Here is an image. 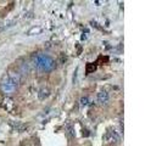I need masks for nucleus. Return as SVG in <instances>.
Wrapping results in <instances>:
<instances>
[{"instance_id":"f257e3e1","label":"nucleus","mask_w":162,"mask_h":146,"mask_svg":"<svg viewBox=\"0 0 162 146\" xmlns=\"http://www.w3.org/2000/svg\"><path fill=\"white\" fill-rule=\"evenodd\" d=\"M18 84H20V75L17 73H10L2 79L0 84V89L4 94L11 95L16 90V88L18 87Z\"/></svg>"},{"instance_id":"f03ea898","label":"nucleus","mask_w":162,"mask_h":146,"mask_svg":"<svg viewBox=\"0 0 162 146\" xmlns=\"http://www.w3.org/2000/svg\"><path fill=\"white\" fill-rule=\"evenodd\" d=\"M35 65L40 68V70H45V71H50L54 68L55 62L54 60L48 56V55H38L35 57Z\"/></svg>"},{"instance_id":"7ed1b4c3","label":"nucleus","mask_w":162,"mask_h":146,"mask_svg":"<svg viewBox=\"0 0 162 146\" xmlns=\"http://www.w3.org/2000/svg\"><path fill=\"white\" fill-rule=\"evenodd\" d=\"M104 140L107 143V144H113V143H117L119 140V136L115 130H110L106 133V135L104 136Z\"/></svg>"},{"instance_id":"20e7f679","label":"nucleus","mask_w":162,"mask_h":146,"mask_svg":"<svg viewBox=\"0 0 162 146\" xmlns=\"http://www.w3.org/2000/svg\"><path fill=\"white\" fill-rule=\"evenodd\" d=\"M96 101L99 105H106L109 102V94L107 91H99L96 95Z\"/></svg>"},{"instance_id":"39448f33","label":"nucleus","mask_w":162,"mask_h":146,"mask_svg":"<svg viewBox=\"0 0 162 146\" xmlns=\"http://www.w3.org/2000/svg\"><path fill=\"white\" fill-rule=\"evenodd\" d=\"M50 95V89L49 88H42L40 90H39V93H38V98H39V100H45V99H48V96Z\"/></svg>"},{"instance_id":"423d86ee","label":"nucleus","mask_w":162,"mask_h":146,"mask_svg":"<svg viewBox=\"0 0 162 146\" xmlns=\"http://www.w3.org/2000/svg\"><path fill=\"white\" fill-rule=\"evenodd\" d=\"M42 30H43V28L39 27V26H37V27H32V28L27 32V35H38V34L42 33Z\"/></svg>"},{"instance_id":"0eeeda50","label":"nucleus","mask_w":162,"mask_h":146,"mask_svg":"<svg viewBox=\"0 0 162 146\" xmlns=\"http://www.w3.org/2000/svg\"><path fill=\"white\" fill-rule=\"evenodd\" d=\"M11 124V127L15 129V130H18V131H22L23 129H26V125L25 124H22V123H20V122H11L10 123Z\"/></svg>"},{"instance_id":"6e6552de","label":"nucleus","mask_w":162,"mask_h":146,"mask_svg":"<svg viewBox=\"0 0 162 146\" xmlns=\"http://www.w3.org/2000/svg\"><path fill=\"white\" fill-rule=\"evenodd\" d=\"M66 130H67V133H68L70 136H73L74 135V129H73V127H72L71 123H67V125H66Z\"/></svg>"},{"instance_id":"1a4fd4ad","label":"nucleus","mask_w":162,"mask_h":146,"mask_svg":"<svg viewBox=\"0 0 162 146\" xmlns=\"http://www.w3.org/2000/svg\"><path fill=\"white\" fill-rule=\"evenodd\" d=\"M88 103H89V98L88 96H84V98H82V99H81V105H82V106H87Z\"/></svg>"}]
</instances>
